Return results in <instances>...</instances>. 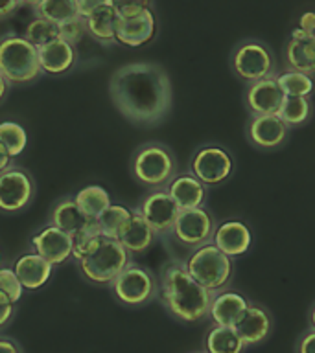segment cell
Masks as SVG:
<instances>
[{
	"instance_id": "1",
	"label": "cell",
	"mask_w": 315,
	"mask_h": 353,
	"mask_svg": "<svg viewBox=\"0 0 315 353\" xmlns=\"http://www.w3.org/2000/svg\"><path fill=\"white\" fill-rule=\"evenodd\" d=\"M109 96L116 110L137 127L160 125L173 107L170 74L151 61L118 66L111 74Z\"/></svg>"
},
{
	"instance_id": "2",
	"label": "cell",
	"mask_w": 315,
	"mask_h": 353,
	"mask_svg": "<svg viewBox=\"0 0 315 353\" xmlns=\"http://www.w3.org/2000/svg\"><path fill=\"white\" fill-rule=\"evenodd\" d=\"M171 319L182 324H198L209 319L212 292L193 280L182 259H170L159 274L157 296Z\"/></svg>"
},
{
	"instance_id": "3",
	"label": "cell",
	"mask_w": 315,
	"mask_h": 353,
	"mask_svg": "<svg viewBox=\"0 0 315 353\" xmlns=\"http://www.w3.org/2000/svg\"><path fill=\"white\" fill-rule=\"evenodd\" d=\"M131 254L118 239L102 236L82 259L74 261L83 280L98 287H109L116 276L131 263Z\"/></svg>"
},
{
	"instance_id": "4",
	"label": "cell",
	"mask_w": 315,
	"mask_h": 353,
	"mask_svg": "<svg viewBox=\"0 0 315 353\" xmlns=\"http://www.w3.org/2000/svg\"><path fill=\"white\" fill-rule=\"evenodd\" d=\"M0 72L11 87H26L44 72L39 63V50L24 35L4 33L0 37Z\"/></svg>"
},
{
	"instance_id": "5",
	"label": "cell",
	"mask_w": 315,
	"mask_h": 353,
	"mask_svg": "<svg viewBox=\"0 0 315 353\" xmlns=\"http://www.w3.org/2000/svg\"><path fill=\"white\" fill-rule=\"evenodd\" d=\"M179 173L175 153L162 142H146L135 149L131 157V175L140 186L160 190Z\"/></svg>"
},
{
	"instance_id": "6",
	"label": "cell",
	"mask_w": 315,
	"mask_h": 353,
	"mask_svg": "<svg viewBox=\"0 0 315 353\" xmlns=\"http://www.w3.org/2000/svg\"><path fill=\"white\" fill-rule=\"evenodd\" d=\"M182 261L190 276L207 291L218 292L231 285L234 276V258L227 256L212 241L188 250L187 258Z\"/></svg>"
},
{
	"instance_id": "7",
	"label": "cell",
	"mask_w": 315,
	"mask_h": 353,
	"mask_svg": "<svg viewBox=\"0 0 315 353\" xmlns=\"http://www.w3.org/2000/svg\"><path fill=\"white\" fill-rule=\"evenodd\" d=\"M109 289L120 305L138 309L148 305L159 296V278L148 267L131 261L113 280Z\"/></svg>"
},
{
	"instance_id": "8",
	"label": "cell",
	"mask_w": 315,
	"mask_h": 353,
	"mask_svg": "<svg viewBox=\"0 0 315 353\" xmlns=\"http://www.w3.org/2000/svg\"><path fill=\"white\" fill-rule=\"evenodd\" d=\"M188 171L198 176L209 190L220 188L232 179L236 171V160L225 145L207 142L192 153L188 160Z\"/></svg>"
},
{
	"instance_id": "9",
	"label": "cell",
	"mask_w": 315,
	"mask_h": 353,
	"mask_svg": "<svg viewBox=\"0 0 315 353\" xmlns=\"http://www.w3.org/2000/svg\"><path fill=\"white\" fill-rule=\"evenodd\" d=\"M231 70L238 79L249 85V83L276 74L275 55L264 41L243 39L232 50Z\"/></svg>"
},
{
	"instance_id": "10",
	"label": "cell",
	"mask_w": 315,
	"mask_h": 353,
	"mask_svg": "<svg viewBox=\"0 0 315 353\" xmlns=\"http://www.w3.org/2000/svg\"><path fill=\"white\" fill-rule=\"evenodd\" d=\"M216 226H218V221L207 206L181 210L175 221V226H173V232H171V237L182 248L192 250V248H198L204 243L212 241Z\"/></svg>"
},
{
	"instance_id": "11",
	"label": "cell",
	"mask_w": 315,
	"mask_h": 353,
	"mask_svg": "<svg viewBox=\"0 0 315 353\" xmlns=\"http://www.w3.org/2000/svg\"><path fill=\"white\" fill-rule=\"evenodd\" d=\"M37 186L30 171L10 165L0 173V212L19 214L33 203Z\"/></svg>"
},
{
	"instance_id": "12",
	"label": "cell",
	"mask_w": 315,
	"mask_h": 353,
	"mask_svg": "<svg viewBox=\"0 0 315 353\" xmlns=\"http://www.w3.org/2000/svg\"><path fill=\"white\" fill-rule=\"evenodd\" d=\"M137 210L153 228L157 237H168L173 232L175 221L179 217V206L171 199L166 188L149 190L138 203Z\"/></svg>"
},
{
	"instance_id": "13",
	"label": "cell",
	"mask_w": 315,
	"mask_h": 353,
	"mask_svg": "<svg viewBox=\"0 0 315 353\" xmlns=\"http://www.w3.org/2000/svg\"><path fill=\"white\" fill-rule=\"evenodd\" d=\"M292 127L286 125L278 114H249L245 123V138L260 151H275L287 142Z\"/></svg>"
},
{
	"instance_id": "14",
	"label": "cell",
	"mask_w": 315,
	"mask_h": 353,
	"mask_svg": "<svg viewBox=\"0 0 315 353\" xmlns=\"http://www.w3.org/2000/svg\"><path fill=\"white\" fill-rule=\"evenodd\" d=\"M30 247L52 267L65 265L72 259V236L54 225H46L30 239Z\"/></svg>"
},
{
	"instance_id": "15",
	"label": "cell",
	"mask_w": 315,
	"mask_h": 353,
	"mask_svg": "<svg viewBox=\"0 0 315 353\" xmlns=\"http://www.w3.org/2000/svg\"><path fill=\"white\" fill-rule=\"evenodd\" d=\"M286 94L276 81V74L249 83L243 92V103L249 114H278Z\"/></svg>"
},
{
	"instance_id": "16",
	"label": "cell",
	"mask_w": 315,
	"mask_h": 353,
	"mask_svg": "<svg viewBox=\"0 0 315 353\" xmlns=\"http://www.w3.org/2000/svg\"><path fill=\"white\" fill-rule=\"evenodd\" d=\"M157 35V15L153 10H148L135 17H118L116 22V44L126 48L146 46Z\"/></svg>"
},
{
	"instance_id": "17",
	"label": "cell",
	"mask_w": 315,
	"mask_h": 353,
	"mask_svg": "<svg viewBox=\"0 0 315 353\" xmlns=\"http://www.w3.org/2000/svg\"><path fill=\"white\" fill-rule=\"evenodd\" d=\"M212 243L227 256L236 259L249 252V248L253 245V230L245 221L232 217V219L218 223Z\"/></svg>"
},
{
	"instance_id": "18",
	"label": "cell",
	"mask_w": 315,
	"mask_h": 353,
	"mask_svg": "<svg viewBox=\"0 0 315 353\" xmlns=\"http://www.w3.org/2000/svg\"><path fill=\"white\" fill-rule=\"evenodd\" d=\"M284 66L315 77V35L295 28L284 44Z\"/></svg>"
},
{
	"instance_id": "19",
	"label": "cell",
	"mask_w": 315,
	"mask_h": 353,
	"mask_svg": "<svg viewBox=\"0 0 315 353\" xmlns=\"http://www.w3.org/2000/svg\"><path fill=\"white\" fill-rule=\"evenodd\" d=\"M249 302L251 300H247L242 292L234 291L231 287H225L221 291L212 292L209 320L216 325L234 327L243 316V313H245V309L249 307Z\"/></svg>"
},
{
	"instance_id": "20",
	"label": "cell",
	"mask_w": 315,
	"mask_h": 353,
	"mask_svg": "<svg viewBox=\"0 0 315 353\" xmlns=\"http://www.w3.org/2000/svg\"><path fill=\"white\" fill-rule=\"evenodd\" d=\"M234 330L242 336L245 346H256L269 339L271 331H273V316L264 305L249 302V307L245 309L240 322L234 325Z\"/></svg>"
},
{
	"instance_id": "21",
	"label": "cell",
	"mask_w": 315,
	"mask_h": 353,
	"mask_svg": "<svg viewBox=\"0 0 315 353\" xmlns=\"http://www.w3.org/2000/svg\"><path fill=\"white\" fill-rule=\"evenodd\" d=\"M166 190L175 201L179 210L199 208V206H204L209 199V188L190 171H182V173L179 171L166 186Z\"/></svg>"
},
{
	"instance_id": "22",
	"label": "cell",
	"mask_w": 315,
	"mask_h": 353,
	"mask_svg": "<svg viewBox=\"0 0 315 353\" xmlns=\"http://www.w3.org/2000/svg\"><path fill=\"white\" fill-rule=\"evenodd\" d=\"M39 50V63L44 74L48 76H61L70 72L77 63L76 46L66 43L65 39L55 37Z\"/></svg>"
},
{
	"instance_id": "23",
	"label": "cell",
	"mask_w": 315,
	"mask_h": 353,
	"mask_svg": "<svg viewBox=\"0 0 315 353\" xmlns=\"http://www.w3.org/2000/svg\"><path fill=\"white\" fill-rule=\"evenodd\" d=\"M13 270L19 276L24 291H39L41 287L48 283L54 267L46 259L41 258L37 252L28 250L15 259Z\"/></svg>"
},
{
	"instance_id": "24",
	"label": "cell",
	"mask_w": 315,
	"mask_h": 353,
	"mask_svg": "<svg viewBox=\"0 0 315 353\" xmlns=\"http://www.w3.org/2000/svg\"><path fill=\"white\" fill-rule=\"evenodd\" d=\"M118 241L126 247L129 254H144L153 247L157 241V234L149 226V223L142 217V214L137 208H133V214L129 217L124 228H122Z\"/></svg>"
},
{
	"instance_id": "25",
	"label": "cell",
	"mask_w": 315,
	"mask_h": 353,
	"mask_svg": "<svg viewBox=\"0 0 315 353\" xmlns=\"http://www.w3.org/2000/svg\"><path fill=\"white\" fill-rule=\"evenodd\" d=\"M87 22V35L102 46L116 44V22L118 13L113 6H102L85 17Z\"/></svg>"
},
{
	"instance_id": "26",
	"label": "cell",
	"mask_w": 315,
	"mask_h": 353,
	"mask_svg": "<svg viewBox=\"0 0 315 353\" xmlns=\"http://www.w3.org/2000/svg\"><path fill=\"white\" fill-rule=\"evenodd\" d=\"M87 215H83L79 206L76 204L74 197H63L52 206L48 215V225H54L66 234H76L88 223Z\"/></svg>"
},
{
	"instance_id": "27",
	"label": "cell",
	"mask_w": 315,
	"mask_h": 353,
	"mask_svg": "<svg viewBox=\"0 0 315 353\" xmlns=\"http://www.w3.org/2000/svg\"><path fill=\"white\" fill-rule=\"evenodd\" d=\"M245 350H247V346L234 327L212 324L204 333V353H243Z\"/></svg>"
},
{
	"instance_id": "28",
	"label": "cell",
	"mask_w": 315,
	"mask_h": 353,
	"mask_svg": "<svg viewBox=\"0 0 315 353\" xmlns=\"http://www.w3.org/2000/svg\"><path fill=\"white\" fill-rule=\"evenodd\" d=\"M74 201L83 212V215H87L88 219H98L104 210H107L113 204L111 201L109 192L102 186H85L79 192H76Z\"/></svg>"
},
{
	"instance_id": "29",
	"label": "cell",
	"mask_w": 315,
	"mask_h": 353,
	"mask_svg": "<svg viewBox=\"0 0 315 353\" xmlns=\"http://www.w3.org/2000/svg\"><path fill=\"white\" fill-rule=\"evenodd\" d=\"M312 114H314L312 98H304V96H286L284 101H282L280 109H278L280 120L292 129L308 123Z\"/></svg>"
},
{
	"instance_id": "30",
	"label": "cell",
	"mask_w": 315,
	"mask_h": 353,
	"mask_svg": "<svg viewBox=\"0 0 315 353\" xmlns=\"http://www.w3.org/2000/svg\"><path fill=\"white\" fill-rule=\"evenodd\" d=\"M276 81H278L282 92L286 94V96L312 98L315 92V77L308 76L304 72L284 68L282 72H276Z\"/></svg>"
},
{
	"instance_id": "31",
	"label": "cell",
	"mask_w": 315,
	"mask_h": 353,
	"mask_svg": "<svg viewBox=\"0 0 315 353\" xmlns=\"http://www.w3.org/2000/svg\"><path fill=\"white\" fill-rule=\"evenodd\" d=\"M33 13L54 24H61L72 17L79 15V10H77L76 0H43L41 4L33 8Z\"/></svg>"
},
{
	"instance_id": "32",
	"label": "cell",
	"mask_w": 315,
	"mask_h": 353,
	"mask_svg": "<svg viewBox=\"0 0 315 353\" xmlns=\"http://www.w3.org/2000/svg\"><path fill=\"white\" fill-rule=\"evenodd\" d=\"M133 210L124 206V204H111L109 208L104 210L98 219V226L102 234L113 239H118L122 228L126 225L129 217H131Z\"/></svg>"
},
{
	"instance_id": "33",
	"label": "cell",
	"mask_w": 315,
	"mask_h": 353,
	"mask_svg": "<svg viewBox=\"0 0 315 353\" xmlns=\"http://www.w3.org/2000/svg\"><path fill=\"white\" fill-rule=\"evenodd\" d=\"M0 143L8 149V153H10L13 159H17V157L24 153V149L28 148L26 129H24L21 123H17V121H0Z\"/></svg>"
},
{
	"instance_id": "34",
	"label": "cell",
	"mask_w": 315,
	"mask_h": 353,
	"mask_svg": "<svg viewBox=\"0 0 315 353\" xmlns=\"http://www.w3.org/2000/svg\"><path fill=\"white\" fill-rule=\"evenodd\" d=\"M24 37L33 44V46H44L50 41H54L55 37H59V33H57V24L54 22L46 21L43 17H37L32 19V21L28 22L26 30H24Z\"/></svg>"
},
{
	"instance_id": "35",
	"label": "cell",
	"mask_w": 315,
	"mask_h": 353,
	"mask_svg": "<svg viewBox=\"0 0 315 353\" xmlns=\"http://www.w3.org/2000/svg\"><path fill=\"white\" fill-rule=\"evenodd\" d=\"M57 33H59L61 39H65L66 43L70 44H79L82 39L87 35V22H85V17L77 15L72 17L68 21L57 24Z\"/></svg>"
},
{
	"instance_id": "36",
	"label": "cell",
	"mask_w": 315,
	"mask_h": 353,
	"mask_svg": "<svg viewBox=\"0 0 315 353\" xmlns=\"http://www.w3.org/2000/svg\"><path fill=\"white\" fill-rule=\"evenodd\" d=\"M0 291L6 292L15 303L21 302L24 287H22L19 276L15 274L13 267H0Z\"/></svg>"
},
{
	"instance_id": "37",
	"label": "cell",
	"mask_w": 315,
	"mask_h": 353,
	"mask_svg": "<svg viewBox=\"0 0 315 353\" xmlns=\"http://www.w3.org/2000/svg\"><path fill=\"white\" fill-rule=\"evenodd\" d=\"M113 8L118 17H135L153 10V0H113Z\"/></svg>"
},
{
	"instance_id": "38",
	"label": "cell",
	"mask_w": 315,
	"mask_h": 353,
	"mask_svg": "<svg viewBox=\"0 0 315 353\" xmlns=\"http://www.w3.org/2000/svg\"><path fill=\"white\" fill-rule=\"evenodd\" d=\"M15 305L17 303L6 292L0 291V330L6 327L13 320V316H15Z\"/></svg>"
},
{
	"instance_id": "39",
	"label": "cell",
	"mask_w": 315,
	"mask_h": 353,
	"mask_svg": "<svg viewBox=\"0 0 315 353\" xmlns=\"http://www.w3.org/2000/svg\"><path fill=\"white\" fill-rule=\"evenodd\" d=\"M295 353H315V330H306L298 336Z\"/></svg>"
},
{
	"instance_id": "40",
	"label": "cell",
	"mask_w": 315,
	"mask_h": 353,
	"mask_svg": "<svg viewBox=\"0 0 315 353\" xmlns=\"http://www.w3.org/2000/svg\"><path fill=\"white\" fill-rule=\"evenodd\" d=\"M76 2L82 17L90 15L94 10H98L102 6H113V0H76Z\"/></svg>"
},
{
	"instance_id": "41",
	"label": "cell",
	"mask_w": 315,
	"mask_h": 353,
	"mask_svg": "<svg viewBox=\"0 0 315 353\" xmlns=\"http://www.w3.org/2000/svg\"><path fill=\"white\" fill-rule=\"evenodd\" d=\"M22 6L21 0H0V21L10 19L19 8Z\"/></svg>"
},
{
	"instance_id": "42",
	"label": "cell",
	"mask_w": 315,
	"mask_h": 353,
	"mask_svg": "<svg viewBox=\"0 0 315 353\" xmlns=\"http://www.w3.org/2000/svg\"><path fill=\"white\" fill-rule=\"evenodd\" d=\"M0 353H24V350L15 339L0 335Z\"/></svg>"
},
{
	"instance_id": "43",
	"label": "cell",
	"mask_w": 315,
	"mask_h": 353,
	"mask_svg": "<svg viewBox=\"0 0 315 353\" xmlns=\"http://www.w3.org/2000/svg\"><path fill=\"white\" fill-rule=\"evenodd\" d=\"M298 28L306 33H314L315 35V11H306L298 19Z\"/></svg>"
},
{
	"instance_id": "44",
	"label": "cell",
	"mask_w": 315,
	"mask_h": 353,
	"mask_svg": "<svg viewBox=\"0 0 315 353\" xmlns=\"http://www.w3.org/2000/svg\"><path fill=\"white\" fill-rule=\"evenodd\" d=\"M10 165H13V157L8 153V149L0 143V173L4 170H8Z\"/></svg>"
},
{
	"instance_id": "45",
	"label": "cell",
	"mask_w": 315,
	"mask_h": 353,
	"mask_svg": "<svg viewBox=\"0 0 315 353\" xmlns=\"http://www.w3.org/2000/svg\"><path fill=\"white\" fill-rule=\"evenodd\" d=\"M10 88L11 85L8 83V79L2 76V72H0V103L6 99V96H8V92H10Z\"/></svg>"
},
{
	"instance_id": "46",
	"label": "cell",
	"mask_w": 315,
	"mask_h": 353,
	"mask_svg": "<svg viewBox=\"0 0 315 353\" xmlns=\"http://www.w3.org/2000/svg\"><path fill=\"white\" fill-rule=\"evenodd\" d=\"M308 322H309V327H312V330H315V303L312 305V309H309Z\"/></svg>"
},
{
	"instance_id": "47",
	"label": "cell",
	"mask_w": 315,
	"mask_h": 353,
	"mask_svg": "<svg viewBox=\"0 0 315 353\" xmlns=\"http://www.w3.org/2000/svg\"><path fill=\"white\" fill-rule=\"evenodd\" d=\"M22 4L24 6H30V8H35V6H39L43 0H21Z\"/></svg>"
},
{
	"instance_id": "48",
	"label": "cell",
	"mask_w": 315,
	"mask_h": 353,
	"mask_svg": "<svg viewBox=\"0 0 315 353\" xmlns=\"http://www.w3.org/2000/svg\"><path fill=\"white\" fill-rule=\"evenodd\" d=\"M0 267H2V254H0Z\"/></svg>"
},
{
	"instance_id": "49",
	"label": "cell",
	"mask_w": 315,
	"mask_h": 353,
	"mask_svg": "<svg viewBox=\"0 0 315 353\" xmlns=\"http://www.w3.org/2000/svg\"><path fill=\"white\" fill-rule=\"evenodd\" d=\"M193 353H204V352H193Z\"/></svg>"
}]
</instances>
